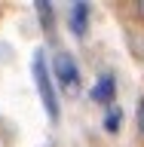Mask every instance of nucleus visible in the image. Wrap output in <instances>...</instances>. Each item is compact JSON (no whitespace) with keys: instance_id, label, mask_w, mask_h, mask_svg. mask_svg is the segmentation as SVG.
<instances>
[{"instance_id":"20e7f679","label":"nucleus","mask_w":144,"mask_h":147,"mask_svg":"<svg viewBox=\"0 0 144 147\" xmlns=\"http://www.w3.org/2000/svg\"><path fill=\"white\" fill-rule=\"evenodd\" d=\"M89 12H92V6H89V3H83V0L71 6V31H74L77 37H83V34H86V22H89Z\"/></svg>"},{"instance_id":"7ed1b4c3","label":"nucleus","mask_w":144,"mask_h":147,"mask_svg":"<svg viewBox=\"0 0 144 147\" xmlns=\"http://www.w3.org/2000/svg\"><path fill=\"white\" fill-rule=\"evenodd\" d=\"M114 92H117V80H114V74H101L98 83L92 86V101H98V104H114Z\"/></svg>"},{"instance_id":"423d86ee","label":"nucleus","mask_w":144,"mask_h":147,"mask_svg":"<svg viewBox=\"0 0 144 147\" xmlns=\"http://www.w3.org/2000/svg\"><path fill=\"white\" fill-rule=\"evenodd\" d=\"M40 25H46V34H52V3H37Z\"/></svg>"},{"instance_id":"39448f33","label":"nucleus","mask_w":144,"mask_h":147,"mask_svg":"<svg viewBox=\"0 0 144 147\" xmlns=\"http://www.w3.org/2000/svg\"><path fill=\"white\" fill-rule=\"evenodd\" d=\"M120 123H123V110H120L117 104H110L107 113H104V132H110V135H114V132L120 129Z\"/></svg>"},{"instance_id":"6e6552de","label":"nucleus","mask_w":144,"mask_h":147,"mask_svg":"<svg viewBox=\"0 0 144 147\" xmlns=\"http://www.w3.org/2000/svg\"><path fill=\"white\" fill-rule=\"evenodd\" d=\"M138 9H141V16H144V3H138Z\"/></svg>"},{"instance_id":"0eeeda50","label":"nucleus","mask_w":144,"mask_h":147,"mask_svg":"<svg viewBox=\"0 0 144 147\" xmlns=\"http://www.w3.org/2000/svg\"><path fill=\"white\" fill-rule=\"evenodd\" d=\"M138 126H141V132H144V98L138 101Z\"/></svg>"},{"instance_id":"f257e3e1","label":"nucleus","mask_w":144,"mask_h":147,"mask_svg":"<svg viewBox=\"0 0 144 147\" xmlns=\"http://www.w3.org/2000/svg\"><path fill=\"white\" fill-rule=\"evenodd\" d=\"M34 83H37V95H40V101H43L46 113H49V119H58V95H55V83H52V71H49V64H46V55L37 52L34 55Z\"/></svg>"},{"instance_id":"f03ea898","label":"nucleus","mask_w":144,"mask_h":147,"mask_svg":"<svg viewBox=\"0 0 144 147\" xmlns=\"http://www.w3.org/2000/svg\"><path fill=\"white\" fill-rule=\"evenodd\" d=\"M52 77L58 80L64 92H77L80 89V71H77V61H74L68 52H58L52 58Z\"/></svg>"}]
</instances>
